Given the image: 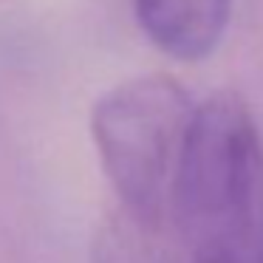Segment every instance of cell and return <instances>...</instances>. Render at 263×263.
<instances>
[{
  "instance_id": "6da1fadb",
  "label": "cell",
  "mask_w": 263,
  "mask_h": 263,
  "mask_svg": "<svg viewBox=\"0 0 263 263\" xmlns=\"http://www.w3.org/2000/svg\"><path fill=\"white\" fill-rule=\"evenodd\" d=\"M170 218L190 257L263 263V142L238 91H218L195 105Z\"/></svg>"
},
{
  "instance_id": "7a4b0ae2",
  "label": "cell",
  "mask_w": 263,
  "mask_h": 263,
  "mask_svg": "<svg viewBox=\"0 0 263 263\" xmlns=\"http://www.w3.org/2000/svg\"><path fill=\"white\" fill-rule=\"evenodd\" d=\"M193 114L190 93L164 71L130 77L93 102L91 139L116 206L170 218V193Z\"/></svg>"
},
{
  "instance_id": "3957f363",
  "label": "cell",
  "mask_w": 263,
  "mask_h": 263,
  "mask_svg": "<svg viewBox=\"0 0 263 263\" xmlns=\"http://www.w3.org/2000/svg\"><path fill=\"white\" fill-rule=\"evenodd\" d=\"M133 14L161 54L201 63L221 46L232 0H133Z\"/></svg>"
},
{
  "instance_id": "277c9868",
  "label": "cell",
  "mask_w": 263,
  "mask_h": 263,
  "mask_svg": "<svg viewBox=\"0 0 263 263\" xmlns=\"http://www.w3.org/2000/svg\"><path fill=\"white\" fill-rule=\"evenodd\" d=\"M184 252L173 218L139 215L116 204L91 240V263H184Z\"/></svg>"
},
{
  "instance_id": "5b68a950",
  "label": "cell",
  "mask_w": 263,
  "mask_h": 263,
  "mask_svg": "<svg viewBox=\"0 0 263 263\" xmlns=\"http://www.w3.org/2000/svg\"><path fill=\"white\" fill-rule=\"evenodd\" d=\"M190 263H232V260H223V257H190Z\"/></svg>"
}]
</instances>
